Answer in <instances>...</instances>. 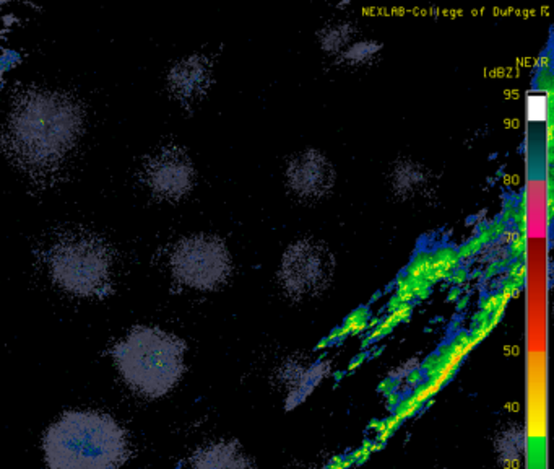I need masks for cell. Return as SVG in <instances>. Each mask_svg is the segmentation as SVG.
<instances>
[{
	"label": "cell",
	"instance_id": "6da1fadb",
	"mask_svg": "<svg viewBox=\"0 0 554 469\" xmlns=\"http://www.w3.org/2000/svg\"><path fill=\"white\" fill-rule=\"evenodd\" d=\"M85 131V112L71 93L30 88L19 95L2 126V150L34 183L56 181Z\"/></svg>",
	"mask_w": 554,
	"mask_h": 469
},
{
	"label": "cell",
	"instance_id": "7a4b0ae2",
	"mask_svg": "<svg viewBox=\"0 0 554 469\" xmlns=\"http://www.w3.org/2000/svg\"><path fill=\"white\" fill-rule=\"evenodd\" d=\"M48 469H121L131 449L127 432L98 411H67L42 439Z\"/></svg>",
	"mask_w": 554,
	"mask_h": 469
},
{
	"label": "cell",
	"instance_id": "3957f363",
	"mask_svg": "<svg viewBox=\"0 0 554 469\" xmlns=\"http://www.w3.org/2000/svg\"><path fill=\"white\" fill-rule=\"evenodd\" d=\"M186 344L160 327H137L112 349L125 385L143 398L166 396L184 373Z\"/></svg>",
	"mask_w": 554,
	"mask_h": 469
},
{
	"label": "cell",
	"instance_id": "277c9868",
	"mask_svg": "<svg viewBox=\"0 0 554 469\" xmlns=\"http://www.w3.org/2000/svg\"><path fill=\"white\" fill-rule=\"evenodd\" d=\"M46 265L52 282L71 296H104L111 287V250L96 234L77 232L56 238Z\"/></svg>",
	"mask_w": 554,
	"mask_h": 469
},
{
	"label": "cell",
	"instance_id": "5b68a950",
	"mask_svg": "<svg viewBox=\"0 0 554 469\" xmlns=\"http://www.w3.org/2000/svg\"><path fill=\"white\" fill-rule=\"evenodd\" d=\"M170 265L172 276L182 286L212 290L231 274V255L218 236L191 234L174 246Z\"/></svg>",
	"mask_w": 554,
	"mask_h": 469
},
{
	"label": "cell",
	"instance_id": "8992f818",
	"mask_svg": "<svg viewBox=\"0 0 554 469\" xmlns=\"http://www.w3.org/2000/svg\"><path fill=\"white\" fill-rule=\"evenodd\" d=\"M332 251L315 238L292 242L283 253L280 284L296 296H309L323 290L333 274Z\"/></svg>",
	"mask_w": 554,
	"mask_h": 469
},
{
	"label": "cell",
	"instance_id": "52a82bcc",
	"mask_svg": "<svg viewBox=\"0 0 554 469\" xmlns=\"http://www.w3.org/2000/svg\"><path fill=\"white\" fill-rule=\"evenodd\" d=\"M143 181L163 201H181L191 194L195 170L191 157L181 147H163L143 166Z\"/></svg>",
	"mask_w": 554,
	"mask_h": 469
},
{
	"label": "cell",
	"instance_id": "ba28073f",
	"mask_svg": "<svg viewBox=\"0 0 554 469\" xmlns=\"http://www.w3.org/2000/svg\"><path fill=\"white\" fill-rule=\"evenodd\" d=\"M288 191L304 203H317L329 197L337 181L332 162L319 150L306 149L294 153L283 172Z\"/></svg>",
	"mask_w": 554,
	"mask_h": 469
},
{
	"label": "cell",
	"instance_id": "9c48e42d",
	"mask_svg": "<svg viewBox=\"0 0 554 469\" xmlns=\"http://www.w3.org/2000/svg\"><path fill=\"white\" fill-rule=\"evenodd\" d=\"M213 79L212 61L203 54H194L178 62L168 73V88L182 104H194L209 92Z\"/></svg>",
	"mask_w": 554,
	"mask_h": 469
},
{
	"label": "cell",
	"instance_id": "30bf717a",
	"mask_svg": "<svg viewBox=\"0 0 554 469\" xmlns=\"http://www.w3.org/2000/svg\"><path fill=\"white\" fill-rule=\"evenodd\" d=\"M393 193L400 199H420L429 193L431 189V173L424 168L423 165L416 162H402L397 164L392 170L391 178Z\"/></svg>",
	"mask_w": 554,
	"mask_h": 469
},
{
	"label": "cell",
	"instance_id": "8fae6325",
	"mask_svg": "<svg viewBox=\"0 0 554 469\" xmlns=\"http://www.w3.org/2000/svg\"><path fill=\"white\" fill-rule=\"evenodd\" d=\"M354 30L348 23H333L332 27L325 28L321 35V46L330 54H342L352 42H356Z\"/></svg>",
	"mask_w": 554,
	"mask_h": 469
},
{
	"label": "cell",
	"instance_id": "7c38bea8",
	"mask_svg": "<svg viewBox=\"0 0 554 469\" xmlns=\"http://www.w3.org/2000/svg\"><path fill=\"white\" fill-rule=\"evenodd\" d=\"M381 51V44L373 40H356L340 54V59L346 65L361 67L374 62V58Z\"/></svg>",
	"mask_w": 554,
	"mask_h": 469
}]
</instances>
